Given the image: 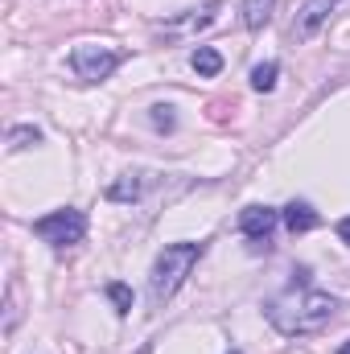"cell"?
<instances>
[{"instance_id":"cell-1","label":"cell","mask_w":350,"mask_h":354,"mask_svg":"<svg viewBox=\"0 0 350 354\" xmlns=\"http://www.w3.org/2000/svg\"><path fill=\"white\" fill-rule=\"evenodd\" d=\"M338 313V297L317 292V288H288L272 301H264V317L272 322V330H280L284 338H305V334H322Z\"/></svg>"},{"instance_id":"cell-2","label":"cell","mask_w":350,"mask_h":354,"mask_svg":"<svg viewBox=\"0 0 350 354\" xmlns=\"http://www.w3.org/2000/svg\"><path fill=\"white\" fill-rule=\"evenodd\" d=\"M206 243H165V252L157 256V264L149 272V305L161 309L165 301H174V292L185 284V276L202 260Z\"/></svg>"},{"instance_id":"cell-3","label":"cell","mask_w":350,"mask_h":354,"mask_svg":"<svg viewBox=\"0 0 350 354\" xmlns=\"http://www.w3.org/2000/svg\"><path fill=\"white\" fill-rule=\"evenodd\" d=\"M33 235L50 248H71V243H83L87 235V214L83 210H50L42 218H33Z\"/></svg>"},{"instance_id":"cell-4","label":"cell","mask_w":350,"mask_h":354,"mask_svg":"<svg viewBox=\"0 0 350 354\" xmlns=\"http://www.w3.org/2000/svg\"><path fill=\"white\" fill-rule=\"evenodd\" d=\"M124 62L120 50H107V46H95V41H79L71 50V71L83 79V83H103L116 75V66Z\"/></svg>"},{"instance_id":"cell-5","label":"cell","mask_w":350,"mask_h":354,"mask_svg":"<svg viewBox=\"0 0 350 354\" xmlns=\"http://www.w3.org/2000/svg\"><path fill=\"white\" fill-rule=\"evenodd\" d=\"M338 8V0H305L301 4V12H297V21H293V37L297 41H309V37H317V29L330 21V12Z\"/></svg>"},{"instance_id":"cell-6","label":"cell","mask_w":350,"mask_h":354,"mask_svg":"<svg viewBox=\"0 0 350 354\" xmlns=\"http://www.w3.org/2000/svg\"><path fill=\"white\" fill-rule=\"evenodd\" d=\"M276 223H280V210H272V206H243L239 210V231L248 239H256V243H268L272 239Z\"/></svg>"},{"instance_id":"cell-7","label":"cell","mask_w":350,"mask_h":354,"mask_svg":"<svg viewBox=\"0 0 350 354\" xmlns=\"http://www.w3.org/2000/svg\"><path fill=\"white\" fill-rule=\"evenodd\" d=\"M149 185H153V174H124L120 181H111L107 185V202H140L145 194H149Z\"/></svg>"},{"instance_id":"cell-8","label":"cell","mask_w":350,"mask_h":354,"mask_svg":"<svg viewBox=\"0 0 350 354\" xmlns=\"http://www.w3.org/2000/svg\"><path fill=\"white\" fill-rule=\"evenodd\" d=\"M280 218H284V227H288L293 235H305V231L322 227V214H317L309 202H288V206L280 210Z\"/></svg>"},{"instance_id":"cell-9","label":"cell","mask_w":350,"mask_h":354,"mask_svg":"<svg viewBox=\"0 0 350 354\" xmlns=\"http://www.w3.org/2000/svg\"><path fill=\"white\" fill-rule=\"evenodd\" d=\"M190 66H194L202 79H214V75L223 71V54H219V50H210V46H198V50L190 54Z\"/></svg>"},{"instance_id":"cell-10","label":"cell","mask_w":350,"mask_h":354,"mask_svg":"<svg viewBox=\"0 0 350 354\" xmlns=\"http://www.w3.org/2000/svg\"><path fill=\"white\" fill-rule=\"evenodd\" d=\"M272 8H276V0H243V25L248 29H264L268 21H272Z\"/></svg>"},{"instance_id":"cell-11","label":"cell","mask_w":350,"mask_h":354,"mask_svg":"<svg viewBox=\"0 0 350 354\" xmlns=\"http://www.w3.org/2000/svg\"><path fill=\"white\" fill-rule=\"evenodd\" d=\"M33 145H42V128H33V124H12L8 128V149L17 153V149H33Z\"/></svg>"},{"instance_id":"cell-12","label":"cell","mask_w":350,"mask_h":354,"mask_svg":"<svg viewBox=\"0 0 350 354\" xmlns=\"http://www.w3.org/2000/svg\"><path fill=\"white\" fill-rule=\"evenodd\" d=\"M103 292L111 297V305H116V313H120V317H128V313H132V292H128V284L111 280V284H107Z\"/></svg>"},{"instance_id":"cell-13","label":"cell","mask_w":350,"mask_h":354,"mask_svg":"<svg viewBox=\"0 0 350 354\" xmlns=\"http://www.w3.org/2000/svg\"><path fill=\"white\" fill-rule=\"evenodd\" d=\"M276 75H280V66H276V62H260V66L252 71V87H256V91H272V87H276Z\"/></svg>"},{"instance_id":"cell-14","label":"cell","mask_w":350,"mask_h":354,"mask_svg":"<svg viewBox=\"0 0 350 354\" xmlns=\"http://www.w3.org/2000/svg\"><path fill=\"white\" fill-rule=\"evenodd\" d=\"M174 124H177V120H174V107L157 103V107H153V128H157V132H169Z\"/></svg>"},{"instance_id":"cell-15","label":"cell","mask_w":350,"mask_h":354,"mask_svg":"<svg viewBox=\"0 0 350 354\" xmlns=\"http://www.w3.org/2000/svg\"><path fill=\"white\" fill-rule=\"evenodd\" d=\"M338 239L350 248V214H347V218H338Z\"/></svg>"},{"instance_id":"cell-16","label":"cell","mask_w":350,"mask_h":354,"mask_svg":"<svg viewBox=\"0 0 350 354\" xmlns=\"http://www.w3.org/2000/svg\"><path fill=\"white\" fill-rule=\"evenodd\" d=\"M338 354H350V342H342V346H338Z\"/></svg>"},{"instance_id":"cell-17","label":"cell","mask_w":350,"mask_h":354,"mask_svg":"<svg viewBox=\"0 0 350 354\" xmlns=\"http://www.w3.org/2000/svg\"><path fill=\"white\" fill-rule=\"evenodd\" d=\"M227 354H243V351H227Z\"/></svg>"}]
</instances>
